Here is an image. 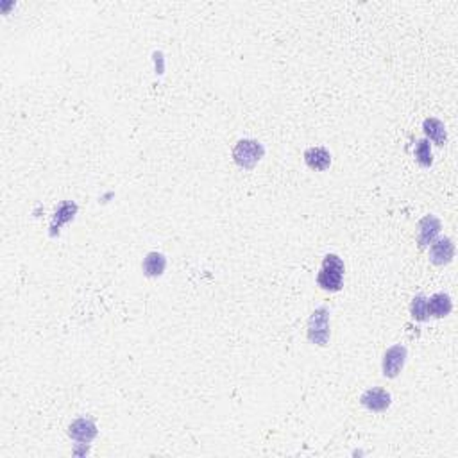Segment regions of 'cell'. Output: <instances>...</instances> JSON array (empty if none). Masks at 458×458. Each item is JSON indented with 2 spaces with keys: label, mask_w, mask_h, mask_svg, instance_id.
Listing matches in <instances>:
<instances>
[{
  "label": "cell",
  "mask_w": 458,
  "mask_h": 458,
  "mask_svg": "<svg viewBox=\"0 0 458 458\" xmlns=\"http://www.w3.org/2000/svg\"><path fill=\"white\" fill-rule=\"evenodd\" d=\"M346 265L339 255H326L317 274V285L326 292H339L344 283Z\"/></svg>",
  "instance_id": "obj_1"
},
{
  "label": "cell",
  "mask_w": 458,
  "mask_h": 458,
  "mask_svg": "<svg viewBox=\"0 0 458 458\" xmlns=\"http://www.w3.org/2000/svg\"><path fill=\"white\" fill-rule=\"evenodd\" d=\"M265 156V147L258 140L243 138L233 147V161L243 170H252Z\"/></svg>",
  "instance_id": "obj_2"
},
{
  "label": "cell",
  "mask_w": 458,
  "mask_h": 458,
  "mask_svg": "<svg viewBox=\"0 0 458 458\" xmlns=\"http://www.w3.org/2000/svg\"><path fill=\"white\" fill-rule=\"evenodd\" d=\"M308 340L315 346H328L330 342V310L326 306H319L313 310L308 319Z\"/></svg>",
  "instance_id": "obj_3"
},
{
  "label": "cell",
  "mask_w": 458,
  "mask_h": 458,
  "mask_svg": "<svg viewBox=\"0 0 458 458\" xmlns=\"http://www.w3.org/2000/svg\"><path fill=\"white\" fill-rule=\"evenodd\" d=\"M406 357H408V351H406L405 346L396 344V346H390V348L385 351L384 361H381V370H384L385 378H397L401 375V370L406 364Z\"/></svg>",
  "instance_id": "obj_4"
},
{
  "label": "cell",
  "mask_w": 458,
  "mask_h": 458,
  "mask_svg": "<svg viewBox=\"0 0 458 458\" xmlns=\"http://www.w3.org/2000/svg\"><path fill=\"white\" fill-rule=\"evenodd\" d=\"M360 403H361V406L369 410V412L381 414V412H385V410L390 408V405H392V396H390L385 388L372 387V388H367L366 392L361 394Z\"/></svg>",
  "instance_id": "obj_5"
},
{
  "label": "cell",
  "mask_w": 458,
  "mask_h": 458,
  "mask_svg": "<svg viewBox=\"0 0 458 458\" xmlns=\"http://www.w3.org/2000/svg\"><path fill=\"white\" fill-rule=\"evenodd\" d=\"M66 433L72 441L81 442V444H90L97 437V424L93 423V419L90 417H79L68 424Z\"/></svg>",
  "instance_id": "obj_6"
},
{
  "label": "cell",
  "mask_w": 458,
  "mask_h": 458,
  "mask_svg": "<svg viewBox=\"0 0 458 458\" xmlns=\"http://www.w3.org/2000/svg\"><path fill=\"white\" fill-rule=\"evenodd\" d=\"M455 242L450 237L444 238H435L430 243V261L437 267H444V265L451 263L455 258Z\"/></svg>",
  "instance_id": "obj_7"
},
{
  "label": "cell",
  "mask_w": 458,
  "mask_h": 458,
  "mask_svg": "<svg viewBox=\"0 0 458 458\" xmlns=\"http://www.w3.org/2000/svg\"><path fill=\"white\" fill-rule=\"evenodd\" d=\"M417 228H419L417 246L421 247V249H424V247L430 246V243L439 237V233H441L442 229V222L439 221L435 215H426L424 219L419 221Z\"/></svg>",
  "instance_id": "obj_8"
},
{
  "label": "cell",
  "mask_w": 458,
  "mask_h": 458,
  "mask_svg": "<svg viewBox=\"0 0 458 458\" xmlns=\"http://www.w3.org/2000/svg\"><path fill=\"white\" fill-rule=\"evenodd\" d=\"M304 163L308 165L312 170L324 172L331 165V155L326 147H310L304 150Z\"/></svg>",
  "instance_id": "obj_9"
},
{
  "label": "cell",
  "mask_w": 458,
  "mask_h": 458,
  "mask_svg": "<svg viewBox=\"0 0 458 458\" xmlns=\"http://www.w3.org/2000/svg\"><path fill=\"white\" fill-rule=\"evenodd\" d=\"M141 270L147 278H159L167 270V256L158 251L147 252L143 261H141Z\"/></svg>",
  "instance_id": "obj_10"
},
{
  "label": "cell",
  "mask_w": 458,
  "mask_h": 458,
  "mask_svg": "<svg viewBox=\"0 0 458 458\" xmlns=\"http://www.w3.org/2000/svg\"><path fill=\"white\" fill-rule=\"evenodd\" d=\"M451 310H453V301L444 292H439V294H433L432 297H428V315L430 317H448Z\"/></svg>",
  "instance_id": "obj_11"
},
{
  "label": "cell",
  "mask_w": 458,
  "mask_h": 458,
  "mask_svg": "<svg viewBox=\"0 0 458 458\" xmlns=\"http://www.w3.org/2000/svg\"><path fill=\"white\" fill-rule=\"evenodd\" d=\"M77 210H79V208H77V204H75L74 201H63V203L56 208V213H54L52 222H50V229H52L50 235L54 237L56 231L59 233L61 226H65L66 222L74 221V217L77 215Z\"/></svg>",
  "instance_id": "obj_12"
},
{
  "label": "cell",
  "mask_w": 458,
  "mask_h": 458,
  "mask_svg": "<svg viewBox=\"0 0 458 458\" xmlns=\"http://www.w3.org/2000/svg\"><path fill=\"white\" fill-rule=\"evenodd\" d=\"M423 131L426 135L428 141H433L435 146L442 147L448 141V131H446V126L442 120L435 119V117H430L423 122Z\"/></svg>",
  "instance_id": "obj_13"
},
{
  "label": "cell",
  "mask_w": 458,
  "mask_h": 458,
  "mask_svg": "<svg viewBox=\"0 0 458 458\" xmlns=\"http://www.w3.org/2000/svg\"><path fill=\"white\" fill-rule=\"evenodd\" d=\"M414 156H415V161H417L421 167H424V168L432 167L433 165L432 146H430V141H428L426 138H423V140H419L417 143H415Z\"/></svg>",
  "instance_id": "obj_14"
},
{
  "label": "cell",
  "mask_w": 458,
  "mask_h": 458,
  "mask_svg": "<svg viewBox=\"0 0 458 458\" xmlns=\"http://www.w3.org/2000/svg\"><path fill=\"white\" fill-rule=\"evenodd\" d=\"M410 313H412V319L417 322H426L430 319L428 315V297L424 294L415 295L410 304Z\"/></svg>",
  "instance_id": "obj_15"
}]
</instances>
